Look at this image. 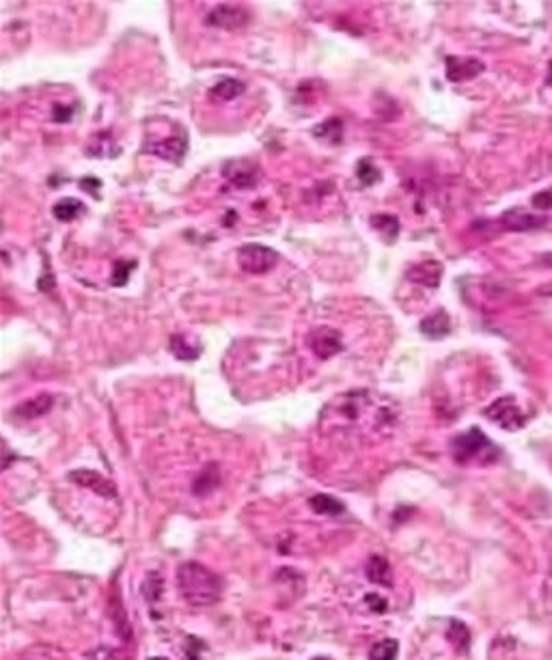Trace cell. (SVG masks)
Instances as JSON below:
<instances>
[{
  "label": "cell",
  "instance_id": "8",
  "mask_svg": "<svg viewBox=\"0 0 552 660\" xmlns=\"http://www.w3.org/2000/svg\"><path fill=\"white\" fill-rule=\"evenodd\" d=\"M309 346L313 350V354L317 359L328 361L332 356H336L339 352H343V337L336 328L330 326H319L311 332L309 337Z\"/></svg>",
  "mask_w": 552,
  "mask_h": 660
},
{
  "label": "cell",
  "instance_id": "30",
  "mask_svg": "<svg viewBox=\"0 0 552 660\" xmlns=\"http://www.w3.org/2000/svg\"><path fill=\"white\" fill-rule=\"evenodd\" d=\"M533 207L537 209H544L548 211L552 207V190H546V192H537L535 197H533Z\"/></svg>",
  "mask_w": 552,
  "mask_h": 660
},
{
  "label": "cell",
  "instance_id": "13",
  "mask_svg": "<svg viewBox=\"0 0 552 660\" xmlns=\"http://www.w3.org/2000/svg\"><path fill=\"white\" fill-rule=\"evenodd\" d=\"M71 481H76L78 486L86 488V490H93L97 492L99 496H106V498H117V488L113 481H108L106 477H102L99 473L95 471H74L69 475Z\"/></svg>",
  "mask_w": 552,
  "mask_h": 660
},
{
  "label": "cell",
  "instance_id": "33",
  "mask_svg": "<svg viewBox=\"0 0 552 660\" xmlns=\"http://www.w3.org/2000/svg\"><path fill=\"white\" fill-rule=\"evenodd\" d=\"M546 82H548V84L552 86V63L548 65V76H546Z\"/></svg>",
  "mask_w": 552,
  "mask_h": 660
},
{
  "label": "cell",
  "instance_id": "16",
  "mask_svg": "<svg viewBox=\"0 0 552 660\" xmlns=\"http://www.w3.org/2000/svg\"><path fill=\"white\" fill-rule=\"evenodd\" d=\"M406 279L417 285H425V287H438L442 279V263L438 261H421L412 267H408Z\"/></svg>",
  "mask_w": 552,
  "mask_h": 660
},
{
  "label": "cell",
  "instance_id": "1",
  "mask_svg": "<svg viewBox=\"0 0 552 660\" xmlns=\"http://www.w3.org/2000/svg\"><path fill=\"white\" fill-rule=\"evenodd\" d=\"M397 423L395 402L371 390H348L330 399L319 415V432L339 438L380 436Z\"/></svg>",
  "mask_w": 552,
  "mask_h": 660
},
{
  "label": "cell",
  "instance_id": "26",
  "mask_svg": "<svg viewBox=\"0 0 552 660\" xmlns=\"http://www.w3.org/2000/svg\"><path fill=\"white\" fill-rule=\"evenodd\" d=\"M447 639L451 641V645L457 650V652H466L468 645H470V632L468 628L464 626L461 621H451V628L447 632Z\"/></svg>",
  "mask_w": 552,
  "mask_h": 660
},
{
  "label": "cell",
  "instance_id": "27",
  "mask_svg": "<svg viewBox=\"0 0 552 660\" xmlns=\"http://www.w3.org/2000/svg\"><path fill=\"white\" fill-rule=\"evenodd\" d=\"M399 652V643L395 639H384L376 643L369 652V660H395Z\"/></svg>",
  "mask_w": 552,
  "mask_h": 660
},
{
  "label": "cell",
  "instance_id": "28",
  "mask_svg": "<svg viewBox=\"0 0 552 660\" xmlns=\"http://www.w3.org/2000/svg\"><path fill=\"white\" fill-rule=\"evenodd\" d=\"M136 261H126V259H121V261H117L115 265H113V276H111V283L115 285V287H119V285H126L128 281H130V274L136 270Z\"/></svg>",
  "mask_w": 552,
  "mask_h": 660
},
{
  "label": "cell",
  "instance_id": "5",
  "mask_svg": "<svg viewBox=\"0 0 552 660\" xmlns=\"http://www.w3.org/2000/svg\"><path fill=\"white\" fill-rule=\"evenodd\" d=\"M278 263V253L263 244H244L238 248V265L248 274H265Z\"/></svg>",
  "mask_w": 552,
  "mask_h": 660
},
{
  "label": "cell",
  "instance_id": "17",
  "mask_svg": "<svg viewBox=\"0 0 552 660\" xmlns=\"http://www.w3.org/2000/svg\"><path fill=\"white\" fill-rule=\"evenodd\" d=\"M52 406H55V397L48 395V393H41L37 397L22 402L20 406H15L11 415L17 417V419H22V421H32V419H39L46 413H50Z\"/></svg>",
  "mask_w": 552,
  "mask_h": 660
},
{
  "label": "cell",
  "instance_id": "9",
  "mask_svg": "<svg viewBox=\"0 0 552 660\" xmlns=\"http://www.w3.org/2000/svg\"><path fill=\"white\" fill-rule=\"evenodd\" d=\"M486 65L475 57H447L444 61V74L451 82H466L484 74Z\"/></svg>",
  "mask_w": 552,
  "mask_h": 660
},
{
  "label": "cell",
  "instance_id": "24",
  "mask_svg": "<svg viewBox=\"0 0 552 660\" xmlns=\"http://www.w3.org/2000/svg\"><path fill=\"white\" fill-rule=\"evenodd\" d=\"M356 180H359L363 188L373 186L382 180V171L376 167V162H373L371 158H361L359 164H356Z\"/></svg>",
  "mask_w": 552,
  "mask_h": 660
},
{
  "label": "cell",
  "instance_id": "20",
  "mask_svg": "<svg viewBox=\"0 0 552 660\" xmlns=\"http://www.w3.org/2000/svg\"><path fill=\"white\" fill-rule=\"evenodd\" d=\"M244 91H246V84L242 80H238V78H222V80H218L216 84L211 86L209 95H211V100H216V102H231V100L240 97Z\"/></svg>",
  "mask_w": 552,
  "mask_h": 660
},
{
  "label": "cell",
  "instance_id": "21",
  "mask_svg": "<svg viewBox=\"0 0 552 660\" xmlns=\"http://www.w3.org/2000/svg\"><path fill=\"white\" fill-rule=\"evenodd\" d=\"M313 136L328 142V145H341V138H343V121L341 119H328L324 123H319V126L313 128Z\"/></svg>",
  "mask_w": 552,
  "mask_h": 660
},
{
  "label": "cell",
  "instance_id": "22",
  "mask_svg": "<svg viewBox=\"0 0 552 660\" xmlns=\"http://www.w3.org/2000/svg\"><path fill=\"white\" fill-rule=\"evenodd\" d=\"M369 225L376 231H380L386 242H395L399 236V227H401L399 218L393 216V214H373V216L369 218Z\"/></svg>",
  "mask_w": 552,
  "mask_h": 660
},
{
  "label": "cell",
  "instance_id": "19",
  "mask_svg": "<svg viewBox=\"0 0 552 660\" xmlns=\"http://www.w3.org/2000/svg\"><path fill=\"white\" fill-rule=\"evenodd\" d=\"M218 486H220V469H218V464H207V466L199 473V477L194 479L192 492L197 496H205V494L216 490Z\"/></svg>",
  "mask_w": 552,
  "mask_h": 660
},
{
  "label": "cell",
  "instance_id": "15",
  "mask_svg": "<svg viewBox=\"0 0 552 660\" xmlns=\"http://www.w3.org/2000/svg\"><path fill=\"white\" fill-rule=\"evenodd\" d=\"M451 328H453L451 326V315L444 309H438V311L430 313L427 317H423L421 324H419L421 334L427 337V339H434V341L447 337L451 332Z\"/></svg>",
  "mask_w": 552,
  "mask_h": 660
},
{
  "label": "cell",
  "instance_id": "29",
  "mask_svg": "<svg viewBox=\"0 0 552 660\" xmlns=\"http://www.w3.org/2000/svg\"><path fill=\"white\" fill-rule=\"evenodd\" d=\"M74 117V109L71 106H63V104H57L55 111H52V121L55 123H67Z\"/></svg>",
  "mask_w": 552,
  "mask_h": 660
},
{
  "label": "cell",
  "instance_id": "12",
  "mask_svg": "<svg viewBox=\"0 0 552 660\" xmlns=\"http://www.w3.org/2000/svg\"><path fill=\"white\" fill-rule=\"evenodd\" d=\"M169 350L173 352L175 359L180 361H197L201 352H203V343L199 341L197 334L190 332H175L169 339Z\"/></svg>",
  "mask_w": 552,
  "mask_h": 660
},
{
  "label": "cell",
  "instance_id": "2",
  "mask_svg": "<svg viewBox=\"0 0 552 660\" xmlns=\"http://www.w3.org/2000/svg\"><path fill=\"white\" fill-rule=\"evenodd\" d=\"M177 587H180L182 598L192 606H209L218 602L222 596V581L209 567L188 561L177 569Z\"/></svg>",
  "mask_w": 552,
  "mask_h": 660
},
{
  "label": "cell",
  "instance_id": "7",
  "mask_svg": "<svg viewBox=\"0 0 552 660\" xmlns=\"http://www.w3.org/2000/svg\"><path fill=\"white\" fill-rule=\"evenodd\" d=\"M248 22H251V11L244 5H216L205 15V24L211 28L236 30V28H244Z\"/></svg>",
  "mask_w": 552,
  "mask_h": 660
},
{
  "label": "cell",
  "instance_id": "10",
  "mask_svg": "<svg viewBox=\"0 0 552 660\" xmlns=\"http://www.w3.org/2000/svg\"><path fill=\"white\" fill-rule=\"evenodd\" d=\"M501 225L507 231H515V234H522V231H533L540 229L544 225H548V216H542V214H533L524 207H511L501 216Z\"/></svg>",
  "mask_w": 552,
  "mask_h": 660
},
{
  "label": "cell",
  "instance_id": "14",
  "mask_svg": "<svg viewBox=\"0 0 552 660\" xmlns=\"http://www.w3.org/2000/svg\"><path fill=\"white\" fill-rule=\"evenodd\" d=\"M84 153L88 158H104V160H113L121 153V145L115 140V136L111 132H97L88 138Z\"/></svg>",
  "mask_w": 552,
  "mask_h": 660
},
{
  "label": "cell",
  "instance_id": "34",
  "mask_svg": "<svg viewBox=\"0 0 552 660\" xmlns=\"http://www.w3.org/2000/svg\"><path fill=\"white\" fill-rule=\"evenodd\" d=\"M315 660H326V658H315Z\"/></svg>",
  "mask_w": 552,
  "mask_h": 660
},
{
  "label": "cell",
  "instance_id": "6",
  "mask_svg": "<svg viewBox=\"0 0 552 660\" xmlns=\"http://www.w3.org/2000/svg\"><path fill=\"white\" fill-rule=\"evenodd\" d=\"M484 415L490 419V421H494L498 427H503V430H507V432H518V430H522V427L526 425V415L522 413V408L515 404V399L513 397H498L496 402H492L486 410H484Z\"/></svg>",
  "mask_w": 552,
  "mask_h": 660
},
{
  "label": "cell",
  "instance_id": "18",
  "mask_svg": "<svg viewBox=\"0 0 552 660\" xmlns=\"http://www.w3.org/2000/svg\"><path fill=\"white\" fill-rule=\"evenodd\" d=\"M365 574L369 583L382 585V587H393V569L386 557L382 555H371L365 563Z\"/></svg>",
  "mask_w": 552,
  "mask_h": 660
},
{
  "label": "cell",
  "instance_id": "23",
  "mask_svg": "<svg viewBox=\"0 0 552 660\" xmlns=\"http://www.w3.org/2000/svg\"><path fill=\"white\" fill-rule=\"evenodd\" d=\"M84 209H86V207H84L82 201H78V199H74V197H67V199H61V201L55 203V207H52V214H55L57 220L69 223V220H74L78 214H82Z\"/></svg>",
  "mask_w": 552,
  "mask_h": 660
},
{
  "label": "cell",
  "instance_id": "3",
  "mask_svg": "<svg viewBox=\"0 0 552 660\" xmlns=\"http://www.w3.org/2000/svg\"><path fill=\"white\" fill-rule=\"evenodd\" d=\"M188 151V134L180 123L171 121V128L166 134H162L158 128L155 132L147 128L145 142H142V153H151L169 162H182Z\"/></svg>",
  "mask_w": 552,
  "mask_h": 660
},
{
  "label": "cell",
  "instance_id": "11",
  "mask_svg": "<svg viewBox=\"0 0 552 660\" xmlns=\"http://www.w3.org/2000/svg\"><path fill=\"white\" fill-rule=\"evenodd\" d=\"M222 175L227 180L238 186V188H255L259 184V171L257 167H253L251 162H246V160H231V162L225 164L222 169Z\"/></svg>",
  "mask_w": 552,
  "mask_h": 660
},
{
  "label": "cell",
  "instance_id": "4",
  "mask_svg": "<svg viewBox=\"0 0 552 660\" xmlns=\"http://www.w3.org/2000/svg\"><path fill=\"white\" fill-rule=\"evenodd\" d=\"M453 455L459 464H470V462H490L498 453L496 447L490 442V438L479 430V427H470L468 432L457 434L451 442Z\"/></svg>",
  "mask_w": 552,
  "mask_h": 660
},
{
  "label": "cell",
  "instance_id": "25",
  "mask_svg": "<svg viewBox=\"0 0 552 660\" xmlns=\"http://www.w3.org/2000/svg\"><path fill=\"white\" fill-rule=\"evenodd\" d=\"M309 505L315 513H322V516H339L345 511L343 503L336 501V498L328 496V494H315L309 498Z\"/></svg>",
  "mask_w": 552,
  "mask_h": 660
},
{
  "label": "cell",
  "instance_id": "32",
  "mask_svg": "<svg viewBox=\"0 0 552 660\" xmlns=\"http://www.w3.org/2000/svg\"><path fill=\"white\" fill-rule=\"evenodd\" d=\"M95 656H97V654L93 652V654H91V658H88V660H108V652H104V656H102V658H95Z\"/></svg>",
  "mask_w": 552,
  "mask_h": 660
},
{
  "label": "cell",
  "instance_id": "31",
  "mask_svg": "<svg viewBox=\"0 0 552 660\" xmlns=\"http://www.w3.org/2000/svg\"><path fill=\"white\" fill-rule=\"evenodd\" d=\"M367 602L371 604V609L376 611V613H384V611H386V602H384V600H380L378 596H373V594H371V596H367Z\"/></svg>",
  "mask_w": 552,
  "mask_h": 660
}]
</instances>
